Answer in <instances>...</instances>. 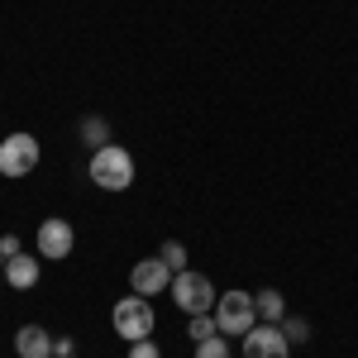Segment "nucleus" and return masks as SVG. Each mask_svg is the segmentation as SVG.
<instances>
[{"label": "nucleus", "instance_id": "nucleus-1", "mask_svg": "<svg viewBox=\"0 0 358 358\" xmlns=\"http://www.w3.org/2000/svg\"><path fill=\"white\" fill-rule=\"evenodd\" d=\"M91 182L101 192H129L134 187V158L120 148V143H106L91 153Z\"/></svg>", "mask_w": 358, "mask_h": 358}, {"label": "nucleus", "instance_id": "nucleus-2", "mask_svg": "<svg viewBox=\"0 0 358 358\" xmlns=\"http://www.w3.org/2000/svg\"><path fill=\"white\" fill-rule=\"evenodd\" d=\"M110 320H115V334L124 339V344H138V339H148L153 334V306H148V296H120L110 310Z\"/></svg>", "mask_w": 358, "mask_h": 358}, {"label": "nucleus", "instance_id": "nucleus-3", "mask_svg": "<svg viewBox=\"0 0 358 358\" xmlns=\"http://www.w3.org/2000/svg\"><path fill=\"white\" fill-rule=\"evenodd\" d=\"M215 325L220 334H248L258 325V301L248 296V292H220V301H215Z\"/></svg>", "mask_w": 358, "mask_h": 358}, {"label": "nucleus", "instance_id": "nucleus-4", "mask_svg": "<svg viewBox=\"0 0 358 358\" xmlns=\"http://www.w3.org/2000/svg\"><path fill=\"white\" fill-rule=\"evenodd\" d=\"M172 301L182 306L187 315H206L210 306L220 301V292L210 287V277H206V273H177V277H172Z\"/></svg>", "mask_w": 358, "mask_h": 358}, {"label": "nucleus", "instance_id": "nucleus-5", "mask_svg": "<svg viewBox=\"0 0 358 358\" xmlns=\"http://www.w3.org/2000/svg\"><path fill=\"white\" fill-rule=\"evenodd\" d=\"M38 167V138L34 134H10L0 143V177H24Z\"/></svg>", "mask_w": 358, "mask_h": 358}, {"label": "nucleus", "instance_id": "nucleus-6", "mask_svg": "<svg viewBox=\"0 0 358 358\" xmlns=\"http://www.w3.org/2000/svg\"><path fill=\"white\" fill-rule=\"evenodd\" d=\"M244 358H292V344L282 325H253L244 334Z\"/></svg>", "mask_w": 358, "mask_h": 358}, {"label": "nucleus", "instance_id": "nucleus-7", "mask_svg": "<svg viewBox=\"0 0 358 358\" xmlns=\"http://www.w3.org/2000/svg\"><path fill=\"white\" fill-rule=\"evenodd\" d=\"M72 244H77V234H72V224L67 220H43L38 224V258H67V253H72Z\"/></svg>", "mask_w": 358, "mask_h": 358}, {"label": "nucleus", "instance_id": "nucleus-8", "mask_svg": "<svg viewBox=\"0 0 358 358\" xmlns=\"http://www.w3.org/2000/svg\"><path fill=\"white\" fill-rule=\"evenodd\" d=\"M172 268H167L163 258H143V263H134V273H129V282H134L138 296H158V292H167L172 287Z\"/></svg>", "mask_w": 358, "mask_h": 358}, {"label": "nucleus", "instance_id": "nucleus-9", "mask_svg": "<svg viewBox=\"0 0 358 358\" xmlns=\"http://www.w3.org/2000/svg\"><path fill=\"white\" fill-rule=\"evenodd\" d=\"M15 354L20 358H53V334L43 325H24L15 334Z\"/></svg>", "mask_w": 358, "mask_h": 358}, {"label": "nucleus", "instance_id": "nucleus-10", "mask_svg": "<svg viewBox=\"0 0 358 358\" xmlns=\"http://www.w3.org/2000/svg\"><path fill=\"white\" fill-rule=\"evenodd\" d=\"M5 282L10 287H38V258H24V253H15V258H5Z\"/></svg>", "mask_w": 358, "mask_h": 358}, {"label": "nucleus", "instance_id": "nucleus-11", "mask_svg": "<svg viewBox=\"0 0 358 358\" xmlns=\"http://www.w3.org/2000/svg\"><path fill=\"white\" fill-rule=\"evenodd\" d=\"M253 301H258V320L263 325H282L287 320V301H282V292H253Z\"/></svg>", "mask_w": 358, "mask_h": 358}, {"label": "nucleus", "instance_id": "nucleus-12", "mask_svg": "<svg viewBox=\"0 0 358 358\" xmlns=\"http://www.w3.org/2000/svg\"><path fill=\"white\" fill-rule=\"evenodd\" d=\"M82 138L96 143V148H106V143H110V124H106L101 115H91V120H82Z\"/></svg>", "mask_w": 358, "mask_h": 358}, {"label": "nucleus", "instance_id": "nucleus-13", "mask_svg": "<svg viewBox=\"0 0 358 358\" xmlns=\"http://www.w3.org/2000/svg\"><path fill=\"white\" fill-rule=\"evenodd\" d=\"M158 258H163V263L172 268V273H187V244H182V239H167Z\"/></svg>", "mask_w": 358, "mask_h": 358}, {"label": "nucleus", "instance_id": "nucleus-14", "mask_svg": "<svg viewBox=\"0 0 358 358\" xmlns=\"http://www.w3.org/2000/svg\"><path fill=\"white\" fill-rule=\"evenodd\" d=\"M282 334H287V344L296 349V344H306V339H310V320H301V315H287V320H282Z\"/></svg>", "mask_w": 358, "mask_h": 358}, {"label": "nucleus", "instance_id": "nucleus-15", "mask_svg": "<svg viewBox=\"0 0 358 358\" xmlns=\"http://www.w3.org/2000/svg\"><path fill=\"white\" fill-rule=\"evenodd\" d=\"M196 358H229V339H224V334L201 339V344H196Z\"/></svg>", "mask_w": 358, "mask_h": 358}, {"label": "nucleus", "instance_id": "nucleus-16", "mask_svg": "<svg viewBox=\"0 0 358 358\" xmlns=\"http://www.w3.org/2000/svg\"><path fill=\"white\" fill-rule=\"evenodd\" d=\"M210 334H220V325H215V315L206 310V315H192V339L201 344V339H210Z\"/></svg>", "mask_w": 358, "mask_h": 358}, {"label": "nucleus", "instance_id": "nucleus-17", "mask_svg": "<svg viewBox=\"0 0 358 358\" xmlns=\"http://www.w3.org/2000/svg\"><path fill=\"white\" fill-rule=\"evenodd\" d=\"M129 358H163V354H158L153 339H138V344H129Z\"/></svg>", "mask_w": 358, "mask_h": 358}, {"label": "nucleus", "instance_id": "nucleus-18", "mask_svg": "<svg viewBox=\"0 0 358 358\" xmlns=\"http://www.w3.org/2000/svg\"><path fill=\"white\" fill-rule=\"evenodd\" d=\"M15 253H20V239H15V234H5V239H0V258H15Z\"/></svg>", "mask_w": 358, "mask_h": 358}, {"label": "nucleus", "instance_id": "nucleus-19", "mask_svg": "<svg viewBox=\"0 0 358 358\" xmlns=\"http://www.w3.org/2000/svg\"><path fill=\"white\" fill-rule=\"evenodd\" d=\"M72 349H77L72 339H53V358H72Z\"/></svg>", "mask_w": 358, "mask_h": 358}, {"label": "nucleus", "instance_id": "nucleus-20", "mask_svg": "<svg viewBox=\"0 0 358 358\" xmlns=\"http://www.w3.org/2000/svg\"><path fill=\"white\" fill-rule=\"evenodd\" d=\"M0 282H5V273H0Z\"/></svg>", "mask_w": 358, "mask_h": 358}]
</instances>
